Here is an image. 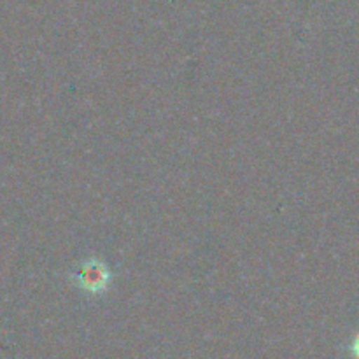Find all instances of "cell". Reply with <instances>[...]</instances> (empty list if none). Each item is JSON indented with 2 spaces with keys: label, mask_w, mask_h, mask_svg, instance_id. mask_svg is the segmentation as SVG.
I'll use <instances>...</instances> for the list:
<instances>
[{
  "label": "cell",
  "mask_w": 359,
  "mask_h": 359,
  "mask_svg": "<svg viewBox=\"0 0 359 359\" xmlns=\"http://www.w3.org/2000/svg\"><path fill=\"white\" fill-rule=\"evenodd\" d=\"M74 280L86 293L98 294L107 290L109 283H111V272L100 259H88L74 273Z\"/></svg>",
  "instance_id": "6da1fadb"
},
{
  "label": "cell",
  "mask_w": 359,
  "mask_h": 359,
  "mask_svg": "<svg viewBox=\"0 0 359 359\" xmlns=\"http://www.w3.org/2000/svg\"><path fill=\"white\" fill-rule=\"evenodd\" d=\"M354 353H356V356L359 358V339L356 340V344H354Z\"/></svg>",
  "instance_id": "7a4b0ae2"
}]
</instances>
